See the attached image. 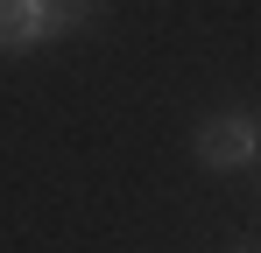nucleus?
I'll list each match as a JSON object with an SVG mask.
<instances>
[{
	"mask_svg": "<svg viewBox=\"0 0 261 253\" xmlns=\"http://www.w3.org/2000/svg\"><path fill=\"white\" fill-rule=\"evenodd\" d=\"M261 148V134L247 113H212V120L198 126V162L205 169H247Z\"/></svg>",
	"mask_w": 261,
	"mask_h": 253,
	"instance_id": "1",
	"label": "nucleus"
},
{
	"mask_svg": "<svg viewBox=\"0 0 261 253\" xmlns=\"http://www.w3.org/2000/svg\"><path fill=\"white\" fill-rule=\"evenodd\" d=\"M36 42H49L43 7H36V0H0V56H14V49H36Z\"/></svg>",
	"mask_w": 261,
	"mask_h": 253,
	"instance_id": "2",
	"label": "nucleus"
},
{
	"mask_svg": "<svg viewBox=\"0 0 261 253\" xmlns=\"http://www.w3.org/2000/svg\"><path fill=\"white\" fill-rule=\"evenodd\" d=\"M36 7H43V28H49V36H64V28H78V21L99 14V0H36Z\"/></svg>",
	"mask_w": 261,
	"mask_h": 253,
	"instance_id": "3",
	"label": "nucleus"
},
{
	"mask_svg": "<svg viewBox=\"0 0 261 253\" xmlns=\"http://www.w3.org/2000/svg\"><path fill=\"white\" fill-rule=\"evenodd\" d=\"M240 253H261V246H240Z\"/></svg>",
	"mask_w": 261,
	"mask_h": 253,
	"instance_id": "4",
	"label": "nucleus"
}]
</instances>
